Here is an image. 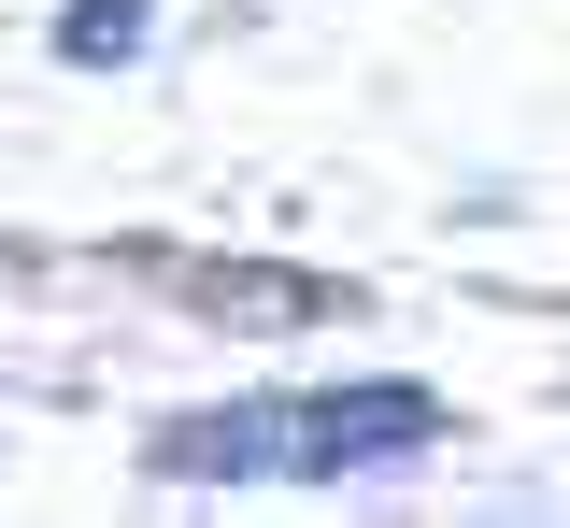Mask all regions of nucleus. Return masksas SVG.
Instances as JSON below:
<instances>
[{"instance_id": "nucleus-1", "label": "nucleus", "mask_w": 570, "mask_h": 528, "mask_svg": "<svg viewBox=\"0 0 570 528\" xmlns=\"http://www.w3.org/2000/svg\"><path fill=\"white\" fill-rule=\"evenodd\" d=\"M442 429L428 385H299V400H228V414H171L157 471L186 486H243V471H385Z\"/></svg>"}, {"instance_id": "nucleus-2", "label": "nucleus", "mask_w": 570, "mask_h": 528, "mask_svg": "<svg viewBox=\"0 0 570 528\" xmlns=\"http://www.w3.org/2000/svg\"><path fill=\"white\" fill-rule=\"evenodd\" d=\"M142 29H157L142 0H86V14L58 29V58H86V72H100V58H142Z\"/></svg>"}]
</instances>
